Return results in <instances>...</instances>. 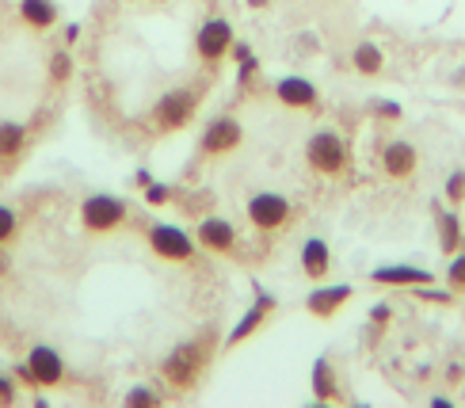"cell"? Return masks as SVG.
<instances>
[{
    "label": "cell",
    "instance_id": "cell-1",
    "mask_svg": "<svg viewBox=\"0 0 465 408\" xmlns=\"http://www.w3.org/2000/svg\"><path fill=\"white\" fill-rule=\"evenodd\" d=\"M126 218V206H123V199H111V195H92V199H84V206H81V222H84V229H92V233H107V229H114Z\"/></svg>",
    "mask_w": 465,
    "mask_h": 408
},
{
    "label": "cell",
    "instance_id": "cell-2",
    "mask_svg": "<svg viewBox=\"0 0 465 408\" xmlns=\"http://www.w3.org/2000/svg\"><path fill=\"white\" fill-rule=\"evenodd\" d=\"M203 366H206V347L203 343H183L180 352H172V359L164 363V374L176 385H191L199 378Z\"/></svg>",
    "mask_w": 465,
    "mask_h": 408
},
{
    "label": "cell",
    "instance_id": "cell-3",
    "mask_svg": "<svg viewBox=\"0 0 465 408\" xmlns=\"http://www.w3.org/2000/svg\"><path fill=\"white\" fill-rule=\"evenodd\" d=\"M27 371H31V385H57L65 378V363H62V355H57L54 347L38 343V347H31V355H27Z\"/></svg>",
    "mask_w": 465,
    "mask_h": 408
},
{
    "label": "cell",
    "instance_id": "cell-4",
    "mask_svg": "<svg viewBox=\"0 0 465 408\" xmlns=\"http://www.w3.org/2000/svg\"><path fill=\"white\" fill-rule=\"evenodd\" d=\"M305 153H309V164H313L317 172H340L343 168V142L336 138V134H328V130L313 134Z\"/></svg>",
    "mask_w": 465,
    "mask_h": 408
},
{
    "label": "cell",
    "instance_id": "cell-5",
    "mask_svg": "<svg viewBox=\"0 0 465 408\" xmlns=\"http://www.w3.org/2000/svg\"><path fill=\"white\" fill-rule=\"evenodd\" d=\"M248 218L252 225H260V229H275L290 218V203L282 195H271V191H263V195H256L248 203Z\"/></svg>",
    "mask_w": 465,
    "mask_h": 408
},
{
    "label": "cell",
    "instance_id": "cell-6",
    "mask_svg": "<svg viewBox=\"0 0 465 408\" xmlns=\"http://www.w3.org/2000/svg\"><path fill=\"white\" fill-rule=\"evenodd\" d=\"M149 241H153V252H161L164 260H187L191 252H195L191 237L183 229H176V225H153Z\"/></svg>",
    "mask_w": 465,
    "mask_h": 408
},
{
    "label": "cell",
    "instance_id": "cell-7",
    "mask_svg": "<svg viewBox=\"0 0 465 408\" xmlns=\"http://www.w3.org/2000/svg\"><path fill=\"white\" fill-rule=\"evenodd\" d=\"M191 111H195V95L191 92H168L157 104V119H161V126H183L191 119Z\"/></svg>",
    "mask_w": 465,
    "mask_h": 408
},
{
    "label": "cell",
    "instance_id": "cell-8",
    "mask_svg": "<svg viewBox=\"0 0 465 408\" xmlns=\"http://www.w3.org/2000/svg\"><path fill=\"white\" fill-rule=\"evenodd\" d=\"M232 46V31L225 19H206L203 31H199V54L203 57H222Z\"/></svg>",
    "mask_w": 465,
    "mask_h": 408
},
{
    "label": "cell",
    "instance_id": "cell-9",
    "mask_svg": "<svg viewBox=\"0 0 465 408\" xmlns=\"http://www.w3.org/2000/svg\"><path fill=\"white\" fill-rule=\"evenodd\" d=\"M241 142V126L232 123V119H214L206 126V134H203V149L206 153H225V149H232Z\"/></svg>",
    "mask_w": 465,
    "mask_h": 408
},
{
    "label": "cell",
    "instance_id": "cell-10",
    "mask_svg": "<svg viewBox=\"0 0 465 408\" xmlns=\"http://www.w3.org/2000/svg\"><path fill=\"white\" fill-rule=\"evenodd\" d=\"M381 164L390 176H409V172L416 168V149L409 142H390L381 149Z\"/></svg>",
    "mask_w": 465,
    "mask_h": 408
},
{
    "label": "cell",
    "instance_id": "cell-11",
    "mask_svg": "<svg viewBox=\"0 0 465 408\" xmlns=\"http://www.w3.org/2000/svg\"><path fill=\"white\" fill-rule=\"evenodd\" d=\"M279 100L290 104V107H313L317 88L309 81H302V76H286V81H279Z\"/></svg>",
    "mask_w": 465,
    "mask_h": 408
},
{
    "label": "cell",
    "instance_id": "cell-12",
    "mask_svg": "<svg viewBox=\"0 0 465 408\" xmlns=\"http://www.w3.org/2000/svg\"><path fill=\"white\" fill-rule=\"evenodd\" d=\"M199 241H203L206 248H214V252H229L232 241H237V233H232V225L222 222V218H206V222L199 225Z\"/></svg>",
    "mask_w": 465,
    "mask_h": 408
},
{
    "label": "cell",
    "instance_id": "cell-13",
    "mask_svg": "<svg viewBox=\"0 0 465 408\" xmlns=\"http://www.w3.org/2000/svg\"><path fill=\"white\" fill-rule=\"evenodd\" d=\"M19 15H24V24L27 27H50L54 19H57V5L54 0H19Z\"/></svg>",
    "mask_w": 465,
    "mask_h": 408
},
{
    "label": "cell",
    "instance_id": "cell-14",
    "mask_svg": "<svg viewBox=\"0 0 465 408\" xmlns=\"http://www.w3.org/2000/svg\"><path fill=\"white\" fill-rule=\"evenodd\" d=\"M374 283H409V286H428L431 283V271H420V267H378L374 271Z\"/></svg>",
    "mask_w": 465,
    "mask_h": 408
},
{
    "label": "cell",
    "instance_id": "cell-15",
    "mask_svg": "<svg viewBox=\"0 0 465 408\" xmlns=\"http://www.w3.org/2000/svg\"><path fill=\"white\" fill-rule=\"evenodd\" d=\"M347 294H351V286H328V290H313L309 294V309H313L317 317H328L340 302H347Z\"/></svg>",
    "mask_w": 465,
    "mask_h": 408
},
{
    "label": "cell",
    "instance_id": "cell-16",
    "mask_svg": "<svg viewBox=\"0 0 465 408\" xmlns=\"http://www.w3.org/2000/svg\"><path fill=\"white\" fill-rule=\"evenodd\" d=\"M302 264H305V275L309 279H321L328 271V244L324 241H309L302 248Z\"/></svg>",
    "mask_w": 465,
    "mask_h": 408
},
{
    "label": "cell",
    "instance_id": "cell-17",
    "mask_svg": "<svg viewBox=\"0 0 465 408\" xmlns=\"http://www.w3.org/2000/svg\"><path fill=\"white\" fill-rule=\"evenodd\" d=\"M24 142H27V130L24 126H19V123H0V157H5V161L19 157Z\"/></svg>",
    "mask_w": 465,
    "mask_h": 408
},
{
    "label": "cell",
    "instance_id": "cell-18",
    "mask_svg": "<svg viewBox=\"0 0 465 408\" xmlns=\"http://www.w3.org/2000/svg\"><path fill=\"white\" fill-rule=\"evenodd\" d=\"M355 69H359V73H366V76L381 73V50H378L374 43H362V46H355Z\"/></svg>",
    "mask_w": 465,
    "mask_h": 408
},
{
    "label": "cell",
    "instance_id": "cell-19",
    "mask_svg": "<svg viewBox=\"0 0 465 408\" xmlns=\"http://www.w3.org/2000/svg\"><path fill=\"white\" fill-rule=\"evenodd\" d=\"M267 305H271V298H260L256 305H252V309H248V313H244V321H241L237 328H232V336H229V343H237V340H244V336L252 333V328H256V324H260V317H263V309H267Z\"/></svg>",
    "mask_w": 465,
    "mask_h": 408
},
{
    "label": "cell",
    "instance_id": "cell-20",
    "mask_svg": "<svg viewBox=\"0 0 465 408\" xmlns=\"http://www.w3.org/2000/svg\"><path fill=\"white\" fill-rule=\"evenodd\" d=\"M313 382H317V397H332L336 385H332V366H328L324 359L313 366Z\"/></svg>",
    "mask_w": 465,
    "mask_h": 408
},
{
    "label": "cell",
    "instance_id": "cell-21",
    "mask_svg": "<svg viewBox=\"0 0 465 408\" xmlns=\"http://www.w3.org/2000/svg\"><path fill=\"white\" fill-rule=\"evenodd\" d=\"M442 248H447V252H458V218H454V214H442Z\"/></svg>",
    "mask_w": 465,
    "mask_h": 408
},
{
    "label": "cell",
    "instance_id": "cell-22",
    "mask_svg": "<svg viewBox=\"0 0 465 408\" xmlns=\"http://www.w3.org/2000/svg\"><path fill=\"white\" fill-rule=\"evenodd\" d=\"M15 229H19L15 210H12V206H0V244L12 241V237H15Z\"/></svg>",
    "mask_w": 465,
    "mask_h": 408
},
{
    "label": "cell",
    "instance_id": "cell-23",
    "mask_svg": "<svg viewBox=\"0 0 465 408\" xmlns=\"http://www.w3.org/2000/svg\"><path fill=\"white\" fill-rule=\"evenodd\" d=\"M69 73H73L69 54H54V57H50V76H54V81H65Z\"/></svg>",
    "mask_w": 465,
    "mask_h": 408
},
{
    "label": "cell",
    "instance_id": "cell-24",
    "mask_svg": "<svg viewBox=\"0 0 465 408\" xmlns=\"http://www.w3.org/2000/svg\"><path fill=\"white\" fill-rule=\"evenodd\" d=\"M447 279H450V286H454V290H465V252H461V256H458V260L450 264Z\"/></svg>",
    "mask_w": 465,
    "mask_h": 408
},
{
    "label": "cell",
    "instance_id": "cell-25",
    "mask_svg": "<svg viewBox=\"0 0 465 408\" xmlns=\"http://www.w3.org/2000/svg\"><path fill=\"white\" fill-rule=\"evenodd\" d=\"M447 195L458 203V199H465V172H454L450 176V184H447Z\"/></svg>",
    "mask_w": 465,
    "mask_h": 408
},
{
    "label": "cell",
    "instance_id": "cell-26",
    "mask_svg": "<svg viewBox=\"0 0 465 408\" xmlns=\"http://www.w3.org/2000/svg\"><path fill=\"white\" fill-rule=\"evenodd\" d=\"M15 401V385L8 374H0V404H12Z\"/></svg>",
    "mask_w": 465,
    "mask_h": 408
},
{
    "label": "cell",
    "instance_id": "cell-27",
    "mask_svg": "<svg viewBox=\"0 0 465 408\" xmlns=\"http://www.w3.org/2000/svg\"><path fill=\"white\" fill-rule=\"evenodd\" d=\"M149 203H153V206L168 203V187H161V184H157V187H149Z\"/></svg>",
    "mask_w": 465,
    "mask_h": 408
},
{
    "label": "cell",
    "instance_id": "cell-28",
    "mask_svg": "<svg viewBox=\"0 0 465 408\" xmlns=\"http://www.w3.org/2000/svg\"><path fill=\"white\" fill-rule=\"evenodd\" d=\"M130 404H153V393H145V390H134V393H130Z\"/></svg>",
    "mask_w": 465,
    "mask_h": 408
},
{
    "label": "cell",
    "instance_id": "cell-29",
    "mask_svg": "<svg viewBox=\"0 0 465 408\" xmlns=\"http://www.w3.org/2000/svg\"><path fill=\"white\" fill-rule=\"evenodd\" d=\"M248 5H252V8H260V5H267V0H248Z\"/></svg>",
    "mask_w": 465,
    "mask_h": 408
}]
</instances>
